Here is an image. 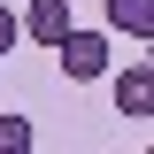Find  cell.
Wrapping results in <instances>:
<instances>
[{"label": "cell", "mask_w": 154, "mask_h": 154, "mask_svg": "<svg viewBox=\"0 0 154 154\" xmlns=\"http://www.w3.org/2000/svg\"><path fill=\"white\" fill-rule=\"evenodd\" d=\"M54 54H62V69H69L77 85H93V77L108 69V38H100V31H77V23H69V31L54 38Z\"/></svg>", "instance_id": "cell-1"}, {"label": "cell", "mask_w": 154, "mask_h": 154, "mask_svg": "<svg viewBox=\"0 0 154 154\" xmlns=\"http://www.w3.org/2000/svg\"><path fill=\"white\" fill-rule=\"evenodd\" d=\"M116 108L131 116V123L154 116V69H146V62H123V77H116Z\"/></svg>", "instance_id": "cell-2"}, {"label": "cell", "mask_w": 154, "mask_h": 154, "mask_svg": "<svg viewBox=\"0 0 154 154\" xmlns=\"http://www.w3.org/2000/svg\"><path fill=\"white\" fill-rule=\"evenodd\" d=\"M69 0H31V16H23V38H38V46H54L62 31H69Z\"/></svg>", "instance_id": "cell-3"}, {"label": "cell", "mask_w": 154, "mask_h": 154, "mask_svg": "<svg viewBox=\"0 0 154 154\" xmlns=\"http://www.w3.org/2000/svg\"><path fill=\"white\" fill-rule=\"evenodd\" d=\"M108 31H123V38H154V0H108Z\"/></svg>", "instance_id": "cell-4"}, {"label": "cell", "mask_w": 154, "mask_h": 154, "mask_svg": "<svg viewBox=\"0 0 154 154\" xmlns=\"http://www.w3.org/2000/svg\"><path fill=\"white\" fill-rule=\"evenodd\" d=\"M31 146V123H23V116H0V154H23Z\"/></svg>", "instance_id": "cell-5"}, {"label": "cell", "mask_w": 154, "mask_h": 154, "mask_svg": "<svg viewBox=\"0 0 154 154\" xmlns=\"http://www.w3.org/2000/svg\"><path fill=\"white\" fill-rule=\"evenodd\" d=\"M16 38H23V23L8 16V0H0V54H8V46H16Z\"/></svg>", "instance_id": "cell-6"}]
</instances>
